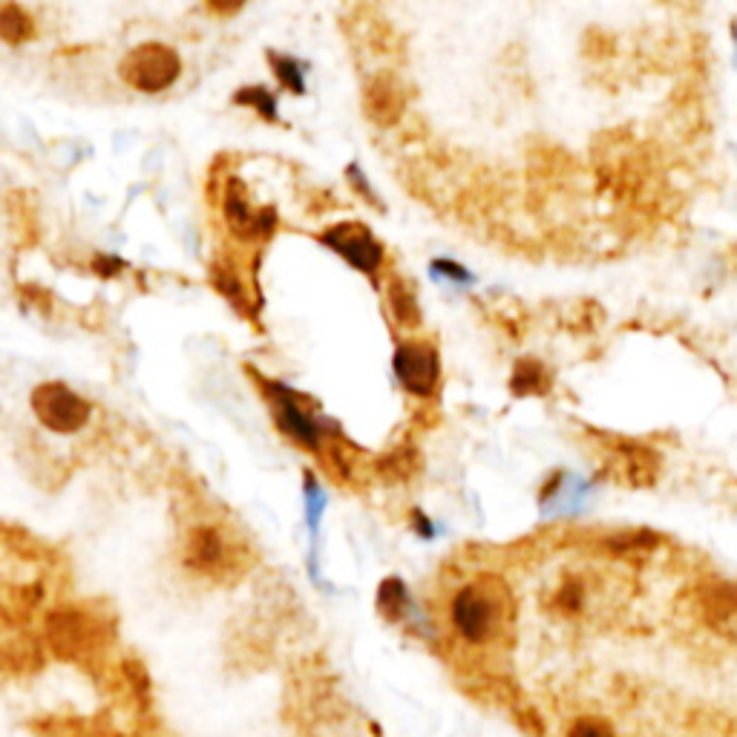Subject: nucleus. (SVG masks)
<instances>
[{
    "label": "nucleus",
    "mask_w": 737,
    "mask_h": 737,
    "mask_svg": "<svg viewBox=\"0 0 737 737\" xmlns=\"http://www.w3.org/2000/svg\"><path fill=\"white\" fill-rule=\"evenodd\" d=\"M456 634L470 645H487L502 634L508 620V590L495 576H481L456 590L450 602Z\"/></svg>",
    "instance_id": "nucleus-1"
},
{
    "label": "nucleus",
    "mask_w": 737,
    "mask_h": 737,
    "mask_svg": "<svg viewBox=\"0 0 737 737\" xmlns=\"http://www.w3.org/2000/svg\"><path fill=\"white\" fill-rule=\"evenodd\" d=\"M118 73L133 89L156 96V93H164L179 82L182 58L173 46L150 41V44H139L127 52L118 64Z\"/></svg>",
    "instance_id": "nucleus-2"
},
{
    "label": "nucleus",
    "mask_w": 737,
    "mask_h": 737,
    "mask_svg": "<svg viewBox=\"0 0 737 737\" xmlns=\"http://www.w3.org/2000/svg\"><path fill=\"white\" fill-rule=\"evenodd\" d=\"M30 406L35 418L50 432H58V436L82 432L89 424V418H93V404L82 398L78 392L70 389L67 384H58V381H46V384L35 386Z\"/></svg>",
    "instance_id": "nucleus-3"
},
{
    "label": "nucleus",
    "mask_w": 737,
    "mask_h": 737,
    "mask_svg": "<svg viewBox=\"0 0 737 737\" xmlns=\"http://www.w3.org/2000/svg\"><path fill=\"white\" fill-rule=\"evenodd\" d=\"M263 395H266L268 404H271L274 420H277V427L282 429V436H288L291 441L300 444V447H306V450L311 452H318L320 447H323V424L302 406V400L297 398L295 392L282 384L266 381V384H263Z\"/></svg>",
    "instance_id": "nucleus-4"
},
{
    "label": "nucleus",
    "mask_w": 737,
    "mask_h": 737,
    "mask_svg": "<svg viewBox=\"0 0 737 737\" xmlns=\"http://www.w3.org/2000/svg\"><path fill=\"white\" fill-rule=\"evenodd\" d=\"M46 642L61 660H82L102 642V626H98L82 608H61L52 611L46 620Z\"/></svg>",
    "instance_id": "nucleus-5"
},
{
    "label": "nucleus",
    "mask_w": 737,
    "mask_h": 737,
    "mask_svg": "<svg viewBox=\"0 0 737 737\" xmlns=\"http://www.w3.org/2000/svg\"><path fill=\"white\" fill-rule=\"evenodd\" d=\"M395 375L400 386L415 398H429L438 386L441 377V361H438V349L427 340H404L395 349Z\"/></svg>",
    "instance_id": "nucleus-6"
},
{
    "label": "nucleus",
    "mask_w": 737,
    "mask_h": 737,
    "mask_svg": "<svg viewBox=\"0 0 737 737\" xmlns=\"http://www.w3.org/2000/svg\"><path fill=\"white\" fill-rule=\"evenodd\" d=\"M320 243L329 245L334 254L346 259L349 266H354L363 274H377L381 263H384V245L377 243L372 231L361 222H340L320 234Z\"/></svg>",
    "instance_id": "nucleus-7"
},
{
    "label": "nucleus",
    "mask_w": 737,
    "mask_h": 737,
    "mask_svg": "<svg viewBox=\"0 0 737 737\" xmlns=\"http://www.w3.org/2000/svg\"><path fill=\"white\" fill-rule=\"evenodd\" d=\"M222 214H225L228 228L243 239H266L277 228V214L271 207L268 211H252L248 207L243 191H239V182L228 184L225 200H222Z\"/></svg>",
    "instance_id": "nucleus-8"
},
{
    "label": "nucleus",
    "mask_w": 737,
    "mask_h": 737,
    "mask_svg": "<svg viewBox=\"0 0 737 737\" xmlns=\"http://www.w3.org/2000/svg\"><path fill=\"white\" fill-rule=\"evenodd\" d=\"M188 565L202 574H222V570L231 565V547L225 542V536L220 533V527H211V524H202V527H193L191 536H188Z\"/></svg>",
    "instance_id": "nucleus-9"
},
{
    "label": "nucleus",
    "mask_w": 737,
    "mask_h": 737,
    "mask_svg": "<svg viewBox=\"0 0 737 737\" xmlns=\"http://www.w3.org/2000/svg\"><path fill=\"white\" fill-rule=\"evenodd\" d=\"M406 107V93L395 75H375L363 89V110L375 125H395Z\"/></svg>",
    "instance_id": "nucleus-10"
},
{
    "label": "nucleus",
    "mask_w": 737,
    "mask_h": 737,
    "mask_svg": "<svg viewBox=\"0 0 737 737\" xmlns=\"http://www.w3.org/2000/svg\"><path fill=\"white\" fill-rule=\"evenodd\" d=\"M35 38V21L30 12L18 3H3L0 7V41H7L9 46H21Z\"/></svg>",
    "instance_id": "nucleus-11"
},
{
    "label": "nucleus",
    "mask_w": 737,
    "mask_h": 737,
    "mask_svg": "<svg viewBox=\"0 0 737 737\" xmlns=\"http://www.w3.org/2000/svg\"><path fill=\"white\" fill-rule=\"evenodd\" d=\"M386 300H389L392 318L398 320V325H406V329H415V325H420L418 297H415V291L409 282L392 280L389 288H386Z\"/></svg>",
    "instance_id": "nucleus-12"
},
{
    "label": "nucleus",
    "mask_w": 737,
    "mask_h": 737,
    "mask_svg": "<svg viewBox=\"0 0 737 737\" xmlns=\"http://www.w3.org/2000/svg\"><path fill=\"white\" fill-rule=\"evenodd\" d=\"M406 608H409V590H406V585L400 583L398 576L384 579L381 588H377V611L384 613L389 622H398L406 613Z\"/></svg>",
    "instance_id": "nucleus-13"
},
{
    "label": "nucleus",
    "mask_w": 737,
    "mask_h": 737,
    "mask_svg": "<svg viewBox=\"0 0 737 737\" xmlns=\"http://www.w3.org/2000/svg\"><path fill=\"white\" fill-rule=\"evenodd\" d=\"M234 104L252 107V110H257V116L266 118V121H277V116H280V107H277V96H274L268 87H263V84H254V87L236 89Z\"/></svg>",
    "instance_id": "nucleus-14"
},
{
    "label": "nucleus",
    "mask_w": 737,
    "mask_h": 737,
    "mask_svg": "<svg viewBox=\"0 0 737 737\" xmlns=\"http://www.w3.org/2000/svg\"><path fill=\"white\" fill-rule=\"evenodd\" d=\"M516 395H542L547 389V372L542 363L536 361H522L513 372V381H510Z\"/></svg>",
    "instance_id": "nucleus-15"
},
{
    "label": "nucleus",
    "mask_w": 737,
    "mask_h": 737,
    "mask_svg": "<svg viewBox=\"0 0 737 737\" xmlns=\"http://www.w3.org/2000/svg\"><path fill=\"white\" fill-rule=\"evenodd\" d=\"M268 61H271L277 82H280L288 93H295V96L306 93V75H302V67L295 58H288V55H280V52L271 50L268 52Z\"/></svg>",
    "instance_id": "nucleus-16"
},
{
    "label": "nucleus",
    "mask_w": 737,
    "mask_h": 737,
    "mask_svg": "<svg viewBox=\"0 0 737 737\" xmlns=\"http://www.w3.org/2000/svg\"><path fill=\"white\" fill-rule=\"evenodd\" d=\"M211 280H214L216 291H222V295L228 297L231 302H236V306H243L245 297H243V286H239V277H236L231 268L225 266H216L214 271H211Z\"/></svg>",
    "instance_id": "nucleus-17"
},
{
    "label": "nucleus",
    "mask_w": 737,
    "mask_h": 737,
    "mask_svg": "<svg viewBox=\"0 0 737 737\" xmlns=\"http://www.w3.org/2000/svg\"><path fill=\"white\" fill-rule=\"evenodd\" d=\"M568 737H613L611 726L602 720H594V717H585V720H576L570 726Z\"/></svg>",
    "instance_id": "nucleus-18"
},
{
    "label": "nucleus",
    "mask_w": 737,
    "mask_h": 737,
    "mask_svg": "<svg viewBox=\"0 0 737 737\" xmlns=\"http://www.w3.org/2000/svg\"><path fill=\"white\" fill-rule=\"evenodd\" d=\"M93 271L102 274V277H116L118 271H125V259L113 257V254H98L93 259Z\"/></svg>",
    "instance_id": "nucleus-19"
},
{
    "label": "nucleus",
    "mask_w": 737,
    "mask_h": 737,
    "mask_svg": "<svg viewBox=\"0 0 737 737\" xmlns=\"http://www.w3.org/2000/svg\"><path fill=\"white\" fill-rule=\"evenodd\" d=\"M346 177H349V182H352L354 191H361V193H363V200L372 202V205H377L375 191H372V188H368L366 177H363V170L357 168V164H349V168H346Z\"/></svg>",
    "instance_id": "nucleus-20"
},
{
    "label": "nucleus",
    "mask_w": 737,
    "mask_h": 737,
    "mask_svg": "<svg viewBox=\"0 0 737 737\" xmlns=\"http://www.w3.org/2000/svg\"><path fill=\"white\" fill-rule=\"evenodd\" d=\"M432 271L447 274L450 280L470 282V271H467V268H461V266H456V263H450V259H438V263H432Z\"/></svg>",
    "instance_id": "nucleus-21"
},
{
    "label": "nucleus",
    "mask_w": 737,
    "mask_h": 737,
    "mask_svg": "<svg viewBox=\"0 0 737 737\" xmlns=\"http://www.w3.org/2000/svg\"><path fill=\"white\" fill-rule=\"evenodd\" d=\"M413 522H415V527H418L420 536H432V524H429V519H424L420 510H415L413 513Z\"/></svg>",
    "instance_id": "nucleus-22"
},
{
    "label": "nucleus",
    "mask_w": 737,
    "mask_h": 737,
    "mask_svg": "<svg viewBox=\"0 0 737 737\" xmlns=\"http://www.w3.org/2000/svg\"><path fill=\"white\" fill-rule=\"evenodd\" d=\"M211 9H214V12H239V3H234V7H222V3H211Z\"/></svg>",
    "instance_id": "nucleus-23"
}]
</instances>
